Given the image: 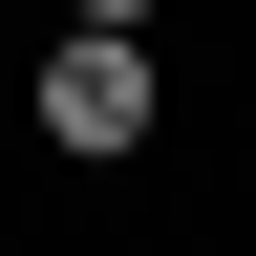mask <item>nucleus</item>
Instances as JSON below:
<instances>
[{
  "mask_svg": "<svg viewBox=\"0 0 256 256\" xmlns=\"http://www.w3.org/2000/svg\"><path fill=\"white\" fill-rule=\"evenodd\" d=\"M43 150L128 171V150H150V43H107V22H64V43H43Z\"/></svg>",
  "mask_w": 256,
  "mask_h": 256,
  "instance_id": "obj_1",
  "label": "nucleus"
},
{
  "mask_svg": "<svg viewBox=\"0 0 256 256\" xmlns=\"http://www.w3.org/2000/svg\"><path fill=\"white\" fill-rule=\"evenodd\" d=\"M64 22H107V43H150V0H64Z\"/></svg>",
  "mask_w": 256,
  "mask_h": 256,
  "instance_id": "obj_2",
  "label": "nucleus"
}]
</instances>
